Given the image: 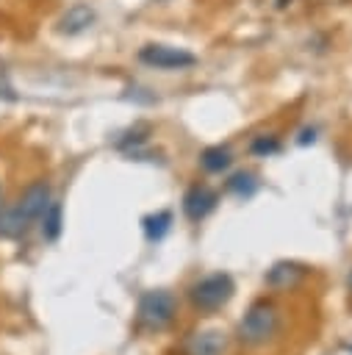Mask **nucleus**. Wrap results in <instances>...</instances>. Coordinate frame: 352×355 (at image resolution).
Wrapping results in <instances>:
<instances>
[{
	"mask_svg": "<svg viewBox=\"0 0 352 355\" xmlns=\"http://www.w3.org/2000/svg\"><path fill=\"white\" fill-rule=\"evenodd\" d=\"M53 202V189L47 180H33L25 191L6 208H0V239H19L28 227L42 219L47 205Z\"/></svg>",
	"mask_w": 352,
	"mask_h": 355,
	"instance_id": "1",
	"label": "nucleus"
},
{
	"mask_svg": "<svg viewBox=\"0 0 352 355\" xmlns=\"http://www.w3.org/2000/svg\"><path fill=\"white\" fill-rule=\"evenodd\" d=\"M277 327H280V313H277L274 302L258 300L247 308L244 319L238 322V338L247 347H261L277 333Z\"/></svg>",
	"mask_w": 352,
	"mask_h": 355,
	"instance_id": "2",
	"label": "nucleus"
},
{
	"mask_svg": "<svg viewBox=\"0 0 352 355\" xmlns=\"http://www.w3.org/2000/svg\"><path fill=\"white\" fill-rule=\"evenodd\" d=\"M177 316V297L166 288H150L139 297V311H136V319L144 330L150 333H158V330H166Z\"/></svg>",
	"mask_w": 352,
	"mask_h": 355,
	"instance_id": "3",
	"label": "nucleus"
},
{
	"mask_svg": "<svg viewBox=\"0 0 352 355\" xmlns=\"http://www.w3.org/2000/svg\"><path fill=\"white\" fill-rule=\"evenodd\" d=\"M233 291H236L233 277H230L227 272H213V275L197 280V283L188 288V300H191V305H194L197 311L211 313V311H219L222 305H227L230 297H233Z\"/></svg>",
	"mask_w": 352,
	"mask_h": 355,
	"instance_id": "4",
	"label": "nucleus"
},
{
	"mask_svg": "<svg viewBox=\"0 0 352 355\" xmlns=\"http://www.w3.org/2000/svg\"><path fill=\"white\" fill-rule=\"evenodd\" d=\"M139 61L152 67V69H166V72H175V69H188L197 64V55L183 50V47H172V44H144L139 50Z\"/></svg>",
	"mask_w": 352,
	"mask_h": 355,
	"instance_id": "5",
	"label": "nucleus"
},
{
	"mask_svg": "<svg viewBox=\"0 0 352 355\" xmlns=\"http://www.w3.org/2000/svg\"><path fill=\"white\" fill-rule=\"evenodd\" d=\"M216 202H219V194H216L211 186L197 183V186H191V189L183 194V214H186L191 222H200V219H205V216L216 208Z\"/></svg>",
	"mask_w": 352,
	"mask_h": 355,
	"instance_id": "6",
	"label": "nucleus"
},
{
	"mask_svg": "<svg viewBox=\"0 0 352 355\" xmlns=\"http://www.w3.org/2000/svg\"><path fill=\"white\" fill-rule=\"evenodd\" d=\"M227 349V336L216 327L191 333L183 344V355H225Z\"/></svg>",
	"mask_w": 352,
	"mask_h": 355,
	"instance_id": "7",
	"label": "nucleus"
},
{
	"mask_svg": "<svg viewBox=\"0 0 352 355\" xmlns=\"http://www.w3.org/2000/svg\"><path fill=\"white\" fill-rule=\"evenodd\" d=\"M91 22H94V8L89 3H75L61 14L58 31L67 36H75V33H83L86 28H91Z\"/></svg>",
	"mask_w": 352,
	"mask_h": 355,
	"instance_id": "8",
	"label": "nucleus"
},
{
	"mask_svg": "<svg viewBox=\"0 0 352 355\" xmlns=\"http://www.w3.org/2000/svg\"><path fill=\"white\" fill-rule=\"evenodd\" d=\"M302 277H305V266L291 263V261H280V263H274V266L266 272V283H269L272 288H291V286H297Z\"/></svg>",
	"mask_w": 352,
	"mask_h": 355,
	"instance_id": "9",
	"label": "nucleus"
},
{
	"mask_svg": "<svg viewBox=\"0 0 352 355\" xmlns=\"http://www.w3.org/2000/svg\"><path fill=\"white\" fill-rule=\"evenodd\" d=\"M230 164H233V153L225 144H213V147H205L200 153V166L205 172H213L216 175V172H225Z\"/></svg>",
	"mask_w": 352,
	"mask_h": 355,
	"instance_id": "10",
	"label": "nucleus"
},
{
	"mask_svg": "<svg viewBox=\"0 0 352 355\" xmlns=\"http://www.w3.org/2000/svg\"><path fill=\"white\" fill-rule=\"evenodd\" d=\"M61 230H64V205L58 200H53L47 205V211L42 214V236L47 241H55L61 236Z\"/></svg>",
	"mask_w": 352,
	"mask_h": 355,
	"instance_id": "11",
	"label": "nucleus"
},
{
	"mask_svg": "<svg viewBox=\"0 0 352 355\" xmlns=\"http://www.w3.org/2000/svg\"><path fill=\"white\" fill-rule=\"evenodd\" d=\"M141 227H144V236L147 241H161L169 227H172V214L169 211H155V214H147L141 219Z\"/></svg>",
	"mask_w": 352,
	"mask_h": 355,
	"instance_id": "12",
	"label": "nucleus"
},
{
	"mask_svg": "<svg viewBox=\"0 0 352 355\" xmlns=\"http://www.w3.org/2000/svg\"><path fill=\"white\" fill-rule=\"evenodd\" d=\"M227 191L236 194V197H241V200H247V197H252L258 191V180H255L252 172H236L227 180Z\"/></svg>",
	"mask_w": 352,
	"mask_h": 355,
	"instance_id": "13",
	"label": "nucleus"
},
{
	"mask_svg": "<svg viewBox=\"0 0 352 355\" xmlns=\"http://www.w3.org/2000/svg\"><path fill=\"white\" fill-rule=\"evenodd\" d=\"M249 153L261 155V158H269V155L280 153V139L277 136H255L252 144H249Z\"/></svg>",
	"mask_w": 352,
	"mask_h": 355,
	"instance_id": "14",
	"label": "nucleus"
},
{
	"mask_svg": "<svg viewBox=\"0 0 352 355\" xmlns=\"http://www.w3.org/2000/svg\"><path fill=\"white\" fill-rule=\"evenodd\" d=\"M316 139V130L310 128V130H302V136H299V144H308V141H313Z\"/></svg>",
	"mask_w": 352,
	"mask_h": 355,
	"instance_id": "15",
	"label": "nucleus"
},
{
	"mask_svg": "<svg viewBox=\"0 0 352 355\" xmlns=\"http://www.w3.org/2000/svg\"><path fill=\"white\" fill-rule=\"evenodd\" d=\"M346 286H349V291H352V269H349V275H346Z\"/></svg>",
	"mask_w": 352,
	"mask_h": 355,
	"instance_id": "16",
	"label": "nucleus"
},
{
	"mask_svg": "<svg viewBox=\"0 0 352 355\" xmlns=\"http://www.w3.org/2000/svg\"><path fill=\"white\" fill-rule=\"evenodd\" d=\"M0 202H3V189H0ZM0 208H3V205H0Z\"/></svg>",
	"mask_w": 352,
	"mask_h": 355,
	"instance_id": "17",
	"label": "nucleus"
},
{
	"mask_svg": "<svg viewBox=\"0 0 352 355\" xmlns=\"http://www.w3.org/2000/svg\"><path fill=\"white\" fill-rule=\"evenodd\" d=\"M349 349H352V347H349Z\"/></svg>",
	"mask_w": 352,
	"mask_h": 355,
	"instance_id": "18",
	"label": "nucleus"
},
{
	"mask_svg": "<svg viewBox=\"0 0 352 355\" xmlns=\"http://www.w3.org/2000/svg\"><path fill=\"white\" fill-rule=\"evenodd\" d=\"M161 3H164V0H161Z\"/></svg>",
	"mask_w": 352,
	"mask_h": 355,
	"instance_id": "19",
	"label": "nucleus"
}]
</instances>
